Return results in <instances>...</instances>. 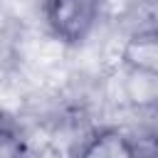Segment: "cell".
<instances>
[{"mask_svg": "<svg viewBox=\"0 0 158 158\" xmlns=\"http://www.w3.org/2000/svg\"><path fill=\"white\" fill-rule=\"evenodd\" d=\"M99 12H101L99 0H44L47 27L64 44L84 42L96 27Z\"/></svg>", "mask_w": 158, "mask_h": 158, "instance_id": "6da1fadb", "label": "cell"}, {"mask_svg": "<svg viewBox=\"0 0 158 158\" xmlns=\"http://www.w3.org/2000/svg\"><path fill=\"white\" fill-rule=\"evenodd\" d=\"M79 158H138L133 143L118 131H99L79 153Z\"/></svg>", "mask_w": 158, "mask_h": 158, "instance_id": "3957f363", "label": "cell"}, {"mask_svg": "<svg viewBox=\"0 0 158 158\" xmlns=\"http://www.w3.org/2000/svg\"><path fill=\"white\" fill-rule=\"evenodd\" d=\"M123 62L133 72L158 77V30L133 32L123 47Z\"/></svg>", "mask_w": 158, "mask_h": 158, "instance_id": "7a4b0ae2", "label": "cell"}, {"mask_svg": "<svg viewBox=\"0 0 158 158\" xmlns=\"http://www.w3.org/2000/svg\"><path fill=\"white\" fill-rule=\"evenodd\" d=\"M0 158H22L20 138L2 126H0Z\"/></svg>", "mask_w": 158, "mask_h": 158, "instance_id": "277c9868", "label": "cell"}]
</instances>
